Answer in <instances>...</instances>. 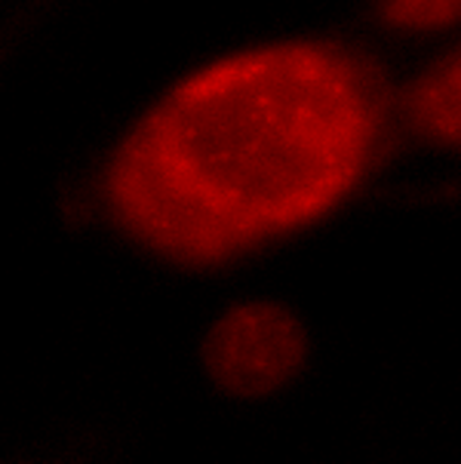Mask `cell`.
<instances>
[{"label": "cell", "mask_w": 461, "mask_h": 464, "mask_svg": "<svg viewBox=\"0 0 461 464\" xmlns=\"http://www.w3.org/2000/svg\"><path fill=\"white\" fill-rule=\"evenodd\" d=\"M388 123L379 74L332 44L218 59L160 96L101 172L123 234L185 265L314 222L370 172Z\"/></svg>", "instance_id": "obj_1"}, {"label": "cell", "mask_w": 461, "mask_h": 464, "mask_svg": "<svg viewBox=\"0 0 461 464\" xmlns=\"http://www.w3.org/2000/svg\"><path fill=\"white\" fill-rule=\"evenodd\" d=\"M304 333L274 304H244L225 314L203 344V366L234 397H262L299 372Z\"/></svg>", "instance_id": "obj_2"}, {"label": "cell", "mask_w": 461, "mask_h": 464, "mask_svg": "<svg viewBox=\"0 0 461 464\" xmlns=\"http://www.w3.org/2000/svg\"><path fill=\"white\" fill-rule=\"evenodd\" d=\"M400 117L416 136L461 148V50L406 86Z\"/></svg>", "instance_id": "obj_3"}]
</instances>
